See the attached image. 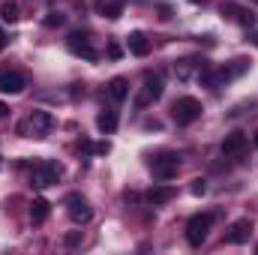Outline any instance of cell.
I'll list each match as a JSON object with an SVG mask.
<instances>
[{
	"instance_id": "6",
	"label": "cell",
	"mask_w": 258,
	"mask_h": 255,
	"mask_svg": "<svg viewBox=\"0 0 258 255\" xmlns=\"http://www.w3.org/2000/svg\"><path fill=\"white\" fill-rule=\"evenodd\" d=\"M66 213L72 216V222H90L93 207H90V201H87L84 195L72 192V195H66Z\"/></svg>"
},
{
	"instance_id": "11",
	"label": "cell",
	"mask_w": 258,
	"mask_h": 255,
	"mask_svg": "<svg viewBox=\"0 0 258 255\" xmlns=\"http://www.w3.org/2000/svg\"><path fill=\"white\" fill-rule=\"evenodd\" d=\"M249 234H252V222H249V219H237V222H231V228L225 231V243L240 246V243L249 240Z\"/></svg>"
},
{
	"instance_id": "20",
	"label": "cell",
	"mask_w": 258,
	"mask_h": 255,
	"mask_svg": "<svg viewBox=\"0 0 258 255\" xmlns=\"http://www.w3.org/2000/svg\"><path fill=\"white\" fill-rule=\"evenodd\" d=\"M60 24H63V15H60V12H48L45 27H60Z\"/></svg>"
},
{
	"instance_id": "23",
	"label": "cell",
	"mask_w": 258,
	"mask_h": 255,
	"mask_svg": "<svg viewBox=\"0 0 258 255\" xmlns=\"http://www.w3.org/2000/svg\"><path fill=\"white\" fill-rule=\"evenodd\" d=\"M81 243V231H69L66 234V246H78Z\"/></svg>"
},
{
	"instance_id": "10",
	"label": "cell",
	"mask_w": 258,
	"mask_h": 255,
	"mask_svg": "<svg viewBox=\"0 0 258 255\" xmlns=\"http://www.w3.org/2000/svg\"><path fill=\"white\" fill-rule=\"evenodd\" d=\"M249 147V135L246 132H228L225 135V141H222V153L225 156H243V150Z\"/></svg>"
},
{
	"instance_id": "5",
	"label": "cell",
	"mask_w": 258,
	"mask_h": 255,
	"mask_svg": "<svg viewBox=\"0 0 258 255\" xmlns=\"http://www.w3.org/2000/svg\"><path fill=\"white\" fill-rule=\"evenodd\" d=\"M162 90H165V87H162V78H159V75H147V78H144V87H141V93L135 96V105H138V108H147V105H153V102L162 96Z\"/></svg>"
},
{
	"instance_id": "16",
	"label": "cell",
	"mask_w": 258,
	"mask_h": 255,
	"mask_svg": "<svg viewBox=\"0 0 258 255\" xmlns=\"http://www.w3.org/2000/svg\"><path fill=\"white\" fill-rule=\"evenodd\" d=\"M96 129L105 132V135H111V132L117 129V111H111V108L99 111V117H96Z\"/></svg>"
},
{
	"instance_id": "3",
	"label": "cell",
	"mask_w": 258,
	"mask_h": 255,
	"mask_svg": "<svg viewBox=\"0 0 258 255\" xmlns=\"http://www.w3.org/2000/svg\"><path fill=\"white\" fill-rule=\"evenodd\" d=\"M210 225H213V213H195L192 219L186 222V240H189V246H201L207 240Z\"/></svg>"
},
{
	"instance_id": "9",
	"label": "cell",
	"mask_w": 258,
	"mask_h": 255,
	"mask_svg": "<svg viewBox=\"0 0 258 255\" xmlns=\"http://www.w3.org/2000/svg\"><path fill=\"white\" fill-rule=\"evenodd\" d=\"M24 87H27V78H24L21 72H15V69H3V72H0V93L15 96V93H21Z\"/></svg>"
},
{
	"instance_id": "7",
	"label": "cell",
	"mask_w": 258,
	"mask_h": 255,
	"mask_svg": "<svg viewBox=\"0 0 258 255\" xmlns=\"http://www.w3.org/2000/svg\"><path fill=\"white\" fill-rule=\"evenodd\" d=\"M66 45H69V51H72V54H78V57H84V60H96V57H99V54H96V48L90 45V36H87L84 30L69 33Z\"/></svg>"
},
{
	"instance_id": "27",
	"label": "cell",
	"mask_w": 258,
	"mask_h": 255,
	"mask_svg": "<svg viewBox=\"0 0 258 255\" xmlns=\"http://www.w3.org/2000/svg\"><path fill=\"white\" fill-rule=\"evenodd\" d=\"M6 114H9V108H6V105L0 102V117H6Z\"/></svg>"
},
{
	"instance_id": "18",
	"label": "cell",
	"mask_w": 258,
	"mask_h": 255,
	"mask_svg": "<svg viewBox=\"0 0 258 255\" xmlns=\"http://www.w3.org/2000/svg\"><path fill=\"white\" fill-rule=\"evenodd\" d=\"M99 12H102L105 18H120L123 3H120V0H99Z\"/></svg>"
},
{
	"instance_id": "8",
	"label": "cell",
	"mask_w": 258,
	"mask_h": 255,
	"mask_svg": "<svg viewBox=\"0 0 258 255\" xmlns=\"http://www.w3.org/2000/svg\"><path fill=\"white\" fill-rule=\"evenodd\" d=\"M177 168H180L177 156H159V159L150 162V171H153L156 180H171V177L177 174Z\"/></svg>"
},
{
	"instance_id": "15",
	"label": "cell",
	"mask_w": 258,
	"mask_h": 255,
	"mask_svg": "<svg viewBox=\"0 0 258 255\" xmlns=\"http://www.w3.org/2000/svg\"><path fill=\"white\" fill-rule=\"evenodd\" d=\"M174 198V186H153V189L147 192V201L153 204V207H162V204H168Z\"/></svg>"
},
{
	"instance_id": "2",
	"label": "cell",
	"mask_w": 258,
	"mask_h": 255,
	"mask_svg": "<svg viewBox=\"0 0 258 255\" xmlns=\"http://www.w3.org/2000/svg\"><path fill=\"white\" fill-rule=\"evenodd\" d=\"M51 126H54V117L48 111H33L27 120L18 123V132L21 135H33V138H45L51 132Z\"/></svg>"
},
{
	"instance_id": "29",
	"label": "cell",
	"mask_w": 258,
	"mask_h": 255,
	"mask_svg": "<svg viewBox=\"0 0 258 255\" xmlns=\"http://www.w3.org/2000/svg\"><path fill=\"white\" fill-rule=\"evenodd\" d=\"M189 3H204V0H189Z\"/></svg>"
},
{
	"instance_id": "30",
	"label": "cell",
	"mask_w": 258,
	"mask_h": 255,
	"mask_svg": "<svg viewBox=\"0 0 258 255\" xmlns=\"http://www.w3.org/2000/svg\"><path fill=\"white\" fill-rule=\"evenodd\" d=\"M255 45H258V39H255Z\"/></svg>"
},
{
	"instance_id": "24",
	"label": "cell",
	"mask_w": 258,
	"mask_h": 255,
	"mask_svg": "<svg viewBox=\"0 0 258 255\" xmlns=\"http://www.w3.org/2000/svg\"><path fill=\"white\" fill-rule=\"evenodd\" d=\"M108 150H111V144H108V141H102V144H96V147H93V153H99V156H105Z\"/></svg>"
},
{
	"instance_id": "17",
	"label": "cell",
	"mask_w": 258,
	"mask_h": 255,
	"mask_svg": "<svg viewBox=\"0 0 258 255\" xmlns=\"http://www.w3.org/2000/svg\"><path fill=\"white\" fill-rule=\"evenodd\" d=\"M48 210H51V204H48L45 198H33V204H30V219H33V222H45V219H48Z\"/></svg>"
},
{
	"instance_id": "12",
	"label": "cell",
	"mask_w": 258,
	"mask_h": 255,
	"mask_svg": "<svg viewBox=\"0 0 258 255\" xmlns=\"http://www.w3.org/2000/svg\"><path fill=\"white\" fill-rule=\"evenodd\" d=\"M126 48L132 51V54H135V57H144V54L150 51V42H147V36H144L141 30H135V33H129Z\"/></svg>"
},
{
	"instance_id": "4",
	"label": "cell",
	"mask_w": 258,
	"mask_h": 255,
	"mask_svg": "<svg viewBox=\"0 0 258 255\" xmlns=\"http://www.w3.org/2000/svg\"><path fill=\"white\" fill-rule=\"evenodd\" d=\"M60 174H63V168H60L57 162H42V165H36V168H33L30 183H33L36 189H45V186L57 183V177H60Z\"/></svg>"
},
{
	"instance_id": "19",
	"label": "cell",
	"mask_w": 258,
	"mask_h": 255,
	"mask_svg": "<svg viewBox=\"0 0 258 255\" xmlns=\"http://www.w3.org/2000/svg\"><path fill=\"white\" fill-rule=\"evenodd\" d=\"M0 18H3L6 24H15V21L21 18V12H18V3H12V0H6V3L0 6Z\"/></svg>"
},
{
	"instance_id": "25",
	"label": "cell",
	"mask_w": 258,
	"mask_h": 255,
	"mask_svg": "<svg viewBox=\"0 0 258 255\" xmlns=\"http://www.w3.org/2000/svg\"><path fill=\"white\" fill-rule=\"evenodd\" d=\"M78 150H93V144H90L87 138H81V141H78Z\"/></svg>"
},
{
	"instance_id": "21",
	"label": "cell",
	"mask_w": 258,
	"mask_h": 255,
	"mask_svg": "<svg viewBox=\"0 0 258 255\" xmlns=\"http://www.w3.org/2000/svg\"><path fill=\"white\" fill-rule=\"evenodd\" d=\"M189 189H192V195H204V192H207V180H201V177H195V180H192V186H189Z\"/></svg>"
},
{
	"instance_id": "22",
	"label": "cell",
	"mask_w": 258,
	"mask_h": 255,
	"mask_svg": "<svg viewBox=\"0 0 258 255\" xmlns=\"http://www.w3.org/2000/svg\"><path fill=\"white\" fill-rule=\"evenodd\" d=\"M108 57H111V60H120V57H123V48H120L117 42H108Z\"/></svg>"
},
{
	"instance_id": "28",
	"label": "cell",
	"mask_w": 258,
	"mask_h": 255,
	"mask_svg": "<svg viewBox=\"0 0 258 255\" xmlns=\"http://www.w3.org/2000/svg\"><path fill=\"white\" fill-rule=\"evenodd\" d=\"M252 144H255V147H258V132H255V138H252Z\"/></svg>"
},
{
	"instance_id": "1",
	"label": "cell",
	"mask_w": 258,
	"mask_h": 255,
	"mask_svg": "<svg viewBox=\"0 0 258 255\" xmlns=\"http://www.w3.org/2000/svg\"><path fill=\"white\" fill-rule=\"evenodd\" d=\"M171 117L177 120V126H189L201 117V102L195 96H180L174 105H171Z\"/></svg>"
},
{
	"instance_id": "26",
	"label": "cell",
	"mask_w": 258,
	"mask_h": 255,
	"mask_svg": "<svg viewBox=\"0 0 258 255\" xmlns=\"http://www.w3.org/2000/svg\"><path fill=\"white\" fill-rule=\"evenodd\" d=\"M3 48H6V33L0 30V51H3Z\"/></svg>"
},
{
	"instance_id": "13",
	"label": "cell",
	"mask_w": 258,
	"mask_h": 255,
	"mask_svg": "<svg viewBox=\"0 0 258 255\" xmlns=\"http://www.w3.org/2000/svg\"><path fill=\"white\" fill-rule=\"evenodd\" d=\"M222 15L231 18V21H237V24H252V15L243 6H237V3H222Z\"/></svg>"
},
{
	"instance_id": "14",
	"label": "cell",
	"mask_w": 258,
	"mask_h": 255,
	"mask_svg": "<svg viewBox=\"0 0 258 255\" xmlns=\"http://www.w3.org/2000/svg\"><path fill=\"white\" fill-rule=\"evenodd\" d=\"M108 96H111L114 102H123V99L129 96V81L123 78V75H117V78L108 81Z\"/></svg>"
}]
</instances>
